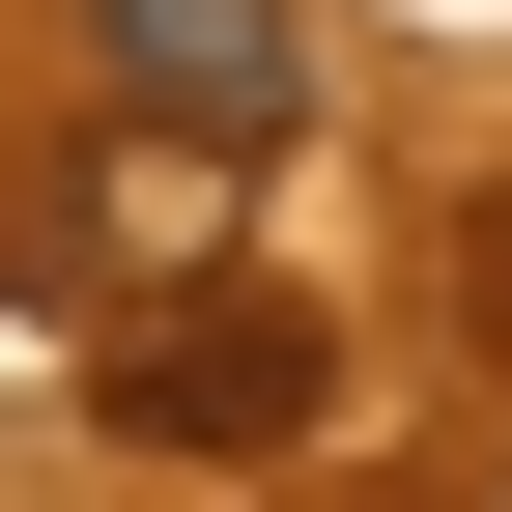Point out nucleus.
I'll return each instance as SVG.
<instances>
[{"mask_svg":"<svg viewBox=\"0 0 512 512\" xmlns=\"http://www.w3.org/2000/svg\"><path fill=\"white\" fill-rule=\"evenodd\" d=\"M313 399H342V342H313L285 285H171V313H114V427H143V456H285Z\"/></svg>","mask_w":512,"mask_h":512,"instance_id":"f257e3e1","label":"nucleus"},{"mask_svg":"<svg viewBox=\"0 0 512 512\" xmlns=\"http://www.w3.org/2000/svg\"><path fill=\"white\" fill-rule=\"evenodd\" d=\"M86 86L143 114V143H200V171H285L313 143V29L285 0H86Z\"/></svg>","mask_w":512,"mask_h":512,"instance_id":"f03ea898","label":"nucleus"},{"mask_svg":"<svg viewBox=\"0 0 512 512\" xmlns=\"http://www.w3.org/2000/svg\"><path fill=\"white\" fill-rule=\"evenodd\" d=\"M114 256H143V228H114V171H0V285H57V313H86Z\"/></svg>","mask_w":512,"mask_h":512,"instance_id":"7ed1b4c3","label":"nucleus"}]
</instances>
